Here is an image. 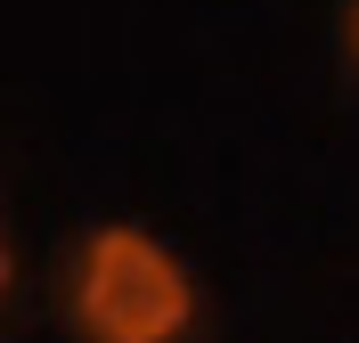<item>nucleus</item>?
<instances>
[{
    "instance_id": "nucleus-1",
    "label": "nucleus",
    "mask_w": 359,
    "mask_h": 343,
    "mask_svg": "<svg viewBox=\"0 0 359 343\" xmlns=\"http://www.w3.org/2000/svg\"><path fill=\"white\" fill-rule=\"evenodd\" d=\"M74 327L82 343H180L196 327V278L163 237L107 221L74 270Z\"/></svg>"
},
{
    "instance_id": "nucleus-2",
    "label": "nucleus",
    "mask_w": 359,
    "mask_h": 343,
    "mask_svg": "<svg viewBox=\"0 0 359 343\" xmlns=\"http://www.w3.org/2000/svg\"><path fill=\"white\" fill-rule=\"evenodd\" d=\"M343 49H351V66H359V0H351V25H343Z\"/></svg>"
},
{
    "instance_id": "nucleus-3",
    "label": "nucleus",
    "mask_w": 359,
    "mask_h": 343,
    "mask_svg": "<svg viewBox=\"0 0 359 343\" xmlns=\"http://www.w3.org/2000/svg\"><path fill=\"white\" fill-rule=\"evenodd\" d=\"M0 295H8V246H0Z\"/></svg>"
}]
</instances>
